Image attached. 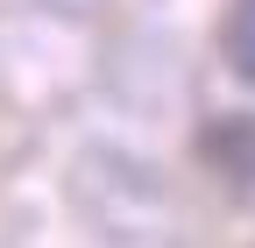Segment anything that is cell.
<instances>
[{
    "instance_id": "6da1fadb",
    "label": "cell",
    "mask_w": 255,
    "mask_h": 248,
    "mask_svg": "<svg viewBox=\"0 0 255 248\" xmlns=\"http://www.w3.org/2000/svg\"><path fill=\"white\" fill-rule=\"evenodd\" d=\"M227 57H234L241 78H255V0H241L234 21H227Z\"/></svg>"
}]
</instances>
